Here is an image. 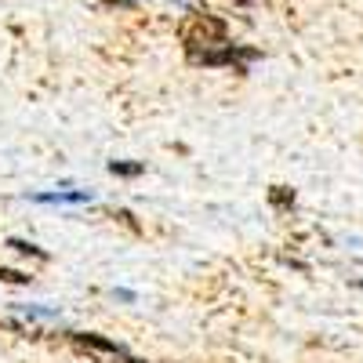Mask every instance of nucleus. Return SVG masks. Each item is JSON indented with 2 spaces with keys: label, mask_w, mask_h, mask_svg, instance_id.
Returning a JSON list of instances; mask_svg holds the SVG:
<instances>
[{
  "label": "nucleus",
  "mask_w": 363,
  "mask_h": 363,
  "mask_svg": "<svg viewBox=\"0 0 363 363\" xmlns=\"http://www.w3.org/2000/svg\"><path fill=\"white\" fill-rule=\"evenodd\" d=\"M178 37H182V44H186L189 55H196V51L225 44V22L215 18V15H207V11H193V15L182 18Z\"/></svg>",
  "instance_id": "1"
},
{
  "label": "nucleus",
  "mask_w": 363,
  "mask_h": 363,
  "mask_svg": "<svg viewBox=\"0 0 363 363\" xmlns=\"http://www.w3.org/2000/svg\"><path fill=\"white\" fill-rule=\"evenodd\" d=\"M8 247H11V251H18V255H33V258L48 262V251H40L37 244H26V240H8Z\"/></svg>",
  "instance_id": "6"
},
{
  "label": "nucleus",
  "mask_w": 363,
  "mask_h": 363,
  "mask_svg": "<svg viewBox=\"0 0 363 363\" xmlns=\"http://www.w3.org/2000/svg\"><path fill=\"white\" fill-rule=\"evenodd\" d=\"M116 218L124 222V225H128L131 233H138V222H135V215H131V211H116Z\"/></svg>",
  "instance_id": "9"
},
{
  "label": "nucleus",
  "mask_w": 363,
  "mask_h": 363,
  "mask_svg": "<svg viewBox=\"0 0 363 363\" xmlns=\"http://www.w3.org/2000/svg\"><path fill=\"white\" fill-rule=\"evenodd\" d=\"M37 200H44V203H55V200H69V203H80V200H91V193H44V196H37Z\"/></svg>",
  "instance_id": "7"
},
{
  "label": "nucleus",
  "mask_w": 363,
  "mask_h": 363,
  "mask_svg": "<svg viewBox=\"0 0 363 363\" xmlns=\"http://www.w3.org/2000/svg\"><path fill=\"white\" fill-rule=\"evenodd\" d=\"M73 345H80V349H91V352H106V356H116V359H124V363H135L131 356H128V349L120 345V342H109V338H102V335H84V330H73Z\"/></svg>",
  "instance_id": "3"
},
{
  "label": "nucleus",
  "mask_w": 363,
  "mask_h": 363,
  "mask_svg": "<svg viewBox=\"0 0 363 363\" xmlns=\"http://www.w3.org/2000/svg\"><path fill=\"white\" fill-rule=\"evenodd\" d=\"M269 203L277 207V211H291V207H294V189H287V186H272V189H269Z\"/></svg>",
  "instance_id": "4"
},
{
  "label": "nucleus",
  "mask_w": 363,
  "mask_h": 363,
  "mask_svg": "<svg viewBox=\"0 0 363 363\" xmlns=\"http://www.w3.org/2000/svg\"><path fill=\"white\" fill-rule=\"evenodd\" d=\"M258 51L255 48H233V44H218V48H207V51H196L189 55V62L196 66H233L236 73H244L247 62H255Z\"/></svg>",
  "instance_id": "2"
},
{
  "label": "nucleus",
  "mask_w": 363,
  "mask_h": 363,
  "mask_svg": "<svg viewBox=\"0 0 363 363\" xmlns=\"http://www.w3.org/2000/svg\"><path fill=\"white\" fill-rule=\"evenodd\" d=\"M0 280H4V284H29V280H33V277H26V272H18V269H4V265H0Z\"/></svg>",
  "instance_id": "8"
},
{
  "label": "nucleus",
  "mask_w": 363,
  "mask_h": 363,
  "mask_svg": "<svg viewBox=\"0 0 363 363\" xmlns=\"http://www.w3.org/2000/svg\"><path fill=\"white\" fill-rule=\"evenodd\" d=\"M109 4H135V0H109Z\"/></svg>",
  "instance_id": "10"
},
{
  "label": "nucleus",
  "mask_w": 363,
  "mask_h": 363,
  "mask_svg": "<svg viewBox=\"0 0 363 363\" xmlns=\"http://www.w3.org/2000/svg\"><path fill=\"white\" fill-rule=\"evenodd\" d=\"M145 171V164H131V160H109V174H120V178H138Z\"/></svg>",
  "instance_id": "5"
},
{
  "label": "nucleus",
  "mask_w": 363,
  "mask_h": 363,
  "mask_svg": "<svg viewBox=\"0 0 363 363\" xmlns=\"http://www.w3.org/2000/svg\"><path fill=\"white\" fill-rule=\"evenodd\" d=\"M244 4H247V0H244Z\"/></svg>",
  "instance_id": "11"
}]
</instances>
